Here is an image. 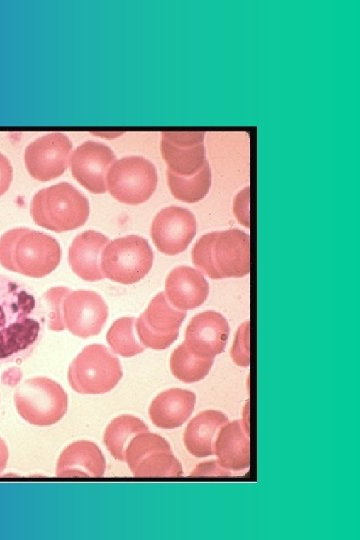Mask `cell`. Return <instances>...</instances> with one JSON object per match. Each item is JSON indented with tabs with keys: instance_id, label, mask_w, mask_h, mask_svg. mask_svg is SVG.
Returning a JSON list of instances; mask_svg holds the SVG:
<instances>
[{
	"instance_id": "obj_2",
	"label": "cell",
	"mask_w": 360,
	"mask_h": 540,
	"mask_svg": "<svg viewBox=\"0 0 360 540\" xmlns=\"http://www.w3.org/2000/svg\"><path fill=\"white\" fill-rule=\"evenodd\" d=\"M60 260L58 241L46 233L19 227L0 237V264L9 271L42 278L53 272Z\"/></svg>"
},
{
	"instance_id": "obj_4",
	"label": "cell",
	"mask_w": 360,
	"mask_h": 540,
	"mask_svg": "<svg viewBox=\"0 0 360 540\" xmlns=\"http://www.w3.org/2000/svg\"><path fill=\"white\" fill-rule=\"evenodd\" d=\"M30 213L36 225L61 233L86 223L89 202L72 184L61 182L39 190L31 200Z\"/></svg>"
},
{
	"instance_id": "obj_12",
	"label": "cell",
	"mask_w": 360,
	"mask_h": 540,
	"mask_svg": "<svg viewBox=\"0 0 360 540\" xmlns=\"http://www.w3.org/2000/svg\"><path fill=\"white\" fill-rule=\"evenodd\" d=\"M72 143L63 133L52 132L30 142L24 151V163L30 176L46 182L67 169Z\"/></svg>"
},
{
	"instance_id": "obj_18",
	"label": "cell",
	"mask_w": 360,
	"mask_h": 540,
	"mask_svg": "<svg viewBox=\"0 0 360 540\" xmlns=\"http://www.w3.org/2000/svg\"><path fill=\"white\" fill-rule=\"evenodd\" d=\"M106 470L105 457L91 441L80 440L68 445L60 454L55 474L57 477H102Z\"/></svg>"
},
{
	"instance_id": "obj_31",
	"label": "cell",
	"mask_w": 360,
	"mask_h": 540,
	"mask_svg": "<svg viewBox=\"0 0 360 540\" xmlns=\"http://www.w3.org/2000/svg\"><path fill=\"white\" fill-rule=\"evenodd\" d=\"M193 476L199 475H230V472L224 469L218 461H210L203 464H200L193 473Z\"/></svg>"
},
{
	"instance_id": "obj_13",
	"label": "cell",
	"mask_w": 360,
	"mask_h": 540,
	"mask_svg": "<svg viewBox=\"0 0 360 540\" xmlns=\"http://www.w3.org/2000/svg\"><path fill=\"white\" fill-rule=\"evenodd\" d=\"M150 235L161 253L169 256L180 254L196 235L195 216L182 207H166L154 217Z\"/></svg>"
},
{
	"instance_id": "obj_19",
	"label": "cell",
	"mask_w": 360,
	"mask_h": 540,
	"mask_svg": "<svg viewBox=\"0 0 360 540\" xmlns=\"http://www.w3.org/2000/svg\"><path fill=\"white\" fill-rule=\"evenodd\" d=\"M109 238L94 230H87L77 235L72 241L68 262L72 271L81 279L89 282L104 278L101 270V254Z\"/></svg>"
},
{
	"instance_id": "obj_9",
	"label": "cell",
	"mask_w": 360,
	"mask_h": 540,
	"mask_svg": "<svg viewBox=\"0 0 360 540\" xmlns=\"http://www.w3.org/2000/svg\"><path fill=\"white\" fill-rule=\"evenodd\" d=\"M136 477H179L182 465L169 443L160 435L142 432L134 436L125 451V460Z\"/></svg>"
},
{
	"instance_id": "obj_7",
	"label": "cell",
	"mask_w": 360,
	"mask_h": 540,
	"mask_svg": "<svg viewBox=\"0 0 360 540\" xmlns=\"http://www.w3.org/2000/svg\"><path fill=\"white\" fill-rule=\"evenodd\" d=\"M154 253L147 239L127 235L109 242L101 254L104 277L121 284H134L151 270Z\"/></svg>"
},
{
	"instance_id": "obj_25",
	"label": "cell",
	"mask_w": 360,
	"mask_h": 540,
	"mask_svg": "<svg viewBox=\"0 0 360 540\" xmlns=\"http://www.w3.org/2000/svg\"><path fill=\"white\" fill-rule=\"evenodd\" d=\"M213 362L214 358H205L194 354L183 342L171 354L170 369L178 380L193 383L208 375Z\"/></svg>"
},
{
	"instance_id": "obj_3",
	"label": "cell",
	"mask_w": 360,
	"mask_h": 540,
	"mask_svg": "<svg viewBox=\"0 0 360 540\" xmlns=\"http://www.w3.org/2000/svg\"><path fill=\"white\" fill-rule=\"evenodd\" d=\"M192 260L212 279L243 277L250 272V237L237 228L207 233L195 243Z\"/></svg>"
},
{
	"instance_id": "obj_6",
	"label": "cell",
	"mask_w": 360,
	"mask_h": 540,
	"mask_svg": "<svg viewBox=\"0 0 360 540\" xmlns=\"http://www.w3.org/2000/svg\"><path fill=\"white\" fill-rule=\"evenodd\" d=\"M119 359L104 345L91 344L76 356L68 368L70 387L80 394H104L122 378Z\"/></svg>"
},
{
	"instance_id": "obj_32",
	"label": "cell",
	"mask_w": 360,
	"mask_h": 540,
	"mask_svg": "<svg viewBox=\"0 0 360 540\" xmlns=\"http://www.w3.org/2000/svg\"><path fill=\"white\" fill-rule=\"evenodd\" d=\"M9 458V450L5 441L0 437V473L5 469Z\"/></svg>"
},
{
	"instance_id": "obj_14",
	"label": "cell",
	"mask_w": 360,
	"mask_h": 540,
	"mask_svg": "<svg viewBox=\"0 0 360 540\" xmlns=\"http://www.w3.org/2000/svg\"><path fill=\"white\" fill-rule=\"evenodd\" d=\"M116 161L113 150L96 141H85L72 152L69 166L73 177L89 192L103 194L107 191L108 170Z\"/></svg>"
},
{
	"instance_id": "obj_22",
	"label": "cell",
	"mask_w": 360,
	"mask_h": 540,
	"mask_svg": "<svg viewBox=\"0 0 360 540\" xmlns=\"http://www.w3.org/2000/svg\"><path fill=\"white\" fill-rule=\"evenodd\" d=\"M227 416L218 410H205L197 414L187 425L183 441L186 449L195 457L214 454V442Z\"/></svg>"
},
{
	"instance_id": "obj_17",
	"label": "cell",
	"mask_w": 360,
	"mask_h": 540,
	"mask_svg": "<svg viewBox=\"0 0 360 540\" xmlns=\"http://www.w3.org/2000/svg\"><path fill=\"white\" fill-rule=\"evenodd\" d=\"M209 284L203 274L189 266H178L171 270L165 281V295L179 310L199 307L207 299Z\"/></svg>"
},
{
	"instance_id": "obj_23",
	"label": "cell",
	"mask_w": 360,
	"mask_h": 540,
	"mask_svg": "<svg viewBox=\"0 0 360 540\" xmlns=\"http://www.w3.org/2000/svg\"><path fill=\"white\" fill-rule=\"evenodd\" d=\"M149 431L147 425L132 415H120L106 427L103 441L110 454L119 461L125 460V451L131 439Z\"/></svg>"
},
{
	"instance_id": "obj_21",
	"label": "cell",
	"mask_w": 360,
	"mask_h": 540,
	"mask_svg": "<svg viewBox=\"0 0 360 540\" xmlns=\"http://www.w3.org/2000/svg\"><path fill=\"white\" fill-rule=\"evenodd\" d=\"M196 396L193 392L172 388L158 394L149 406V418L162 429H174L187 421L194 410Z\"/></svg>"
},
{
	"instance_id": "obj_30",
	"label": "cell",
	"mask_w": 360,
	"mask_h": 540,
	"mask_svg": "<svg viewBox=\"0 0 360 540\" xmlns=\"http://www.w3.org/2000/svg\"><path fill=\"white\" fill-rule=\"evenodd\" d=\"M13 179V167L10 160L0 152V196L5 194Z\"/></svg>"
},
{
	"instance_id": "obj_1",
	"label": "cell",
	"mask_w": 360,
	"mask_h": 540,
	"mask_svg": "<svg viewBox=\"0 0 360 540\" xmlns=\"http://www.w3.org/2000/svg\"><path fill=\"white\" fill-rule=\"evenodd\" d=\"M45 314L34 291L0 275V364L21 362L37 347Z\"/></svg>"
},
{
	"instance_id": "obj_8",
	"label": "cell",
	"mask_w": 360,
	"mask_h": 540,
	"mask_svg": "<svg viewBox=\"0 0 360 540\" xmlns=\"http://www.w3.org/2000/svg\"><path fill=\"white\" fill-rule=\"evenodd\" d=\"M157 181V171L152 162L141 156H127L112 164L107 173L106 186L117 201L137 205L152 196Z\"/></svg>"
},
{
	"instance_id": "obj_28",
	"label": "cell",
	"mask_w": 360,
	"mask_h": 540,
	"mask_svg": "<svg viewBox=\"0 0 360 540\" xmlns=\"http://www.w3.org/2000/svg\"><path fill=\"white\" fill-rule=\"evenodd\" d=\"M231 357L238 366L247 367L250 364L248 321L241 324L237 330L231 350Z\"/></svg>"
},
{
	"instance_id": "obj_20",
	"label": "cell",
	"mask_w": 360,
	"mask_h": 540,
	"mask_svg": "<svg viewBox=\"0 0 360 540\" xmlns=\"http://www.w3.org/2000/svg\"><path fill=\"white\" fill-rule=\"evenodd\" d=\"M218 463L228 471H241L250 465L249 431L245 422L235 420L219 430L214 442Z\"/></svg>"
},
{
	"instance_id": "obj_27",
	"label": "cell",
	"mask_w": 360,
	"mask_h": 540,
	"mask_svg": "<svg viewBox=\"0 0 360 540\" xmlns=\"http://www.w3.org/2000/svg\"><path fill=\"white\" fill-rule=\"evenodd\" d=\"M67 287H52L43 295L48 309V327L53 331H62L64 327L60 318V303Z\"/></svg>"
},
{
	"instance_id": "obj_24",
	"label": "cell",
	"mask_w": 360,
	"mask_h": 540,
	"mask_svg": "<svg viewBox=\"0 0 360 540\" xmlns=\"http://www.w3.org/2000/svg\"><path fill=\"white\" fill-rule=\"evenodd\" d=\"M166 177L172 195L186 203L202 200L208 194L211 186V170L208 161L194 175L178 176L167 170Z\"/></svg>"
},
{
	"instance_id": "obj_16",
	"label": "cell",
	"mask_w": 360,
	"mask_h": 540,
	"mask_svg": "<svg viewBox=\"0 0 360 540\" xmlns=\"http://www.w3.org/2000/svg\"><path fill=\"white\" fill-rule=\"evenodd\" d=\"M229 325L225 317L215 311L195 315L185 331V344L194 354L214 358L222 353L229 337Z\"/></svg>"
},
{
	"instance_id": "obj_29",
	"label": "cell",
	"mask_w": 360,
	"mask_h": 540,
	"mask_svg": "<svg viewBox=\"0 0 360 540\" xmlns=\"http://www.w3.org/2000/svg\"><path fill=\"white\" fill-rule=\"evenodd\" d=\"M234 213L241 224L249 227V188H245L236 196Z\"/></svg>"
},
{
	"instance_id": "obj_15",
	"label": "cell",
	"mask_w": 360,
	"mask_h": 540,
	"mask_svg": "<svg viewBox=\"0 0 360 540\" xmlns=\"http://www.w3.org/2000/svg\"><path fill=\"white\" fill-rule=\"evenodd\" d=\"M161 154L167 170L178 176L196 174L205 164L204 133L168 131L161 136Z\"/></svg>"
},
{
	"instance_id": "obj_26",
	"label": "cell",
	"mask_w": 360,
	"mask_h": 540,
	"mask_svg": "<svg viewBox=\"0 0 360 540\" xmlns=\"http://www.w3.org/2000/svg\"><path fill=\"white\" fill-rule=\"evenodd\" d=\"M134 324L133 317H122L114 321L106 335L112 352L123 357H133L145 350V347L136 341Z\"/></svg>"
},
{
	"instance_id": "obj_10",
	"label": "cell",
	"mask_w": 360,
	"mask_h": 540,
	"mask_svg": "<svg viewBox=\"0 0 360 540\" xmlns=\"http://www.w3.org/2000/svg\"><path fill=\"white\" fill-rule=\"evenodd\" d=\"M185 317L186 311L175 308L160 292L136 320L138 338L145 348L166 349L178 338Z\"/></svg>"
},
{
	"instance_id": "obj_11",
	"label": "cell",
	"mask_w": 360,
	"mask_h": 540,
	"mask_svg": "<svg viewBox=\"0 0 360 540\" xmlns=\"http://www.w3.org/2000/svg\"><path fill=\"white\" fill-rule=\"evenodd\" d=\"M60 318L64 329L88 338L101 332L108 318V306L94 291L68 288L60 303Z\"/></svg>"
},
{
	"instance_id": "obj_5",
	"label": "cell",
	"mask_w": 360,
	"mask_h": 540,
	"mask_svg": "<svg viewBox=\"0 0 360 540\" xmlns=\"http://www.w3.org/2000/svg\"><path fill=\"white\" fill-rule=\"evenodd\" d=\"M18 414L36 426L59 422L67 412L68 396L62 386L47 377H34L22 382L14 392Z\"/></svg>"
}]
</instances>
